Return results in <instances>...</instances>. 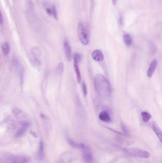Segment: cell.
I'll return each instance as SVG.
<instances>
[{"mask_svg":"<svg viewBox=\"0 0 162 163\" xmlns=\"http://www.w3.org/2000/svg\"><path fill=\"white\" fill-rule=\"evenodd\" d=\"M3 24V15H2V14H1V10H0V25H1V24Z\"/></svg>","mask_w":162,"mask_h":163,"instance_id":"27","label":"cell"},{"mask_svg":"<svg viewBox=\"0 0 162 163\" xmlns=\"http://www.w3.org/2000/svg\"><path fill=\"white\" fill-rule=\"evenodd\" d=\"M127 151L128 153L132 155L142 158H148L150 157V155L149 153L141 149L132 147L128 149Z\"/></svg>","mask_w":162,"mask_h":163,"instance_id":"5","label":"cell"},{"mask_svg":"<svg viewBox=\"0 0 162 163\" xmlns=\"http://www.w3.org/2000/svg\"><path fill=\"white\" fill-rule=\"evenodd\" d=\"M81 149L82 150L84 162L85 163H93V155L90 147L84 144Z\"/></svg>","mask_w":162,"mask_h":163,"instance_id":"4","label":"cell"},{"mask_svg":"<svg viewBox=\"0 0 162 163\" xmlns=\"http://www.w3.org/2000/svg\"><path fill=\"white\" fill-rule=\"evenodd\" d=\"M52 15L53 16H54L55 18L57 19L58 17H57V11H56V9L55 7L54 6H52Z\"/></svg>","mask_w":162,"mask_h":163,"instance_id":"22","label":"cell"},{"mask_svg":"<svg viewBox=\"0 0 162 163\" xmlns=\"http://www.w3.org/2000/svg\"><path fill=\"white\" fill-rule=\"evenodd\" d=\"M121 127L123 133H124L125 134H126V135H128L129 133H128V130L127 126H125L124 124H122Z\"/></svg>","mask_w":162,"mask_h":163,"instance_id":"23","label":"cell"},{"mask_svg":"<svg viewBox=\"0 0 162 163\" xmlns=\"http://www.w3.org/2000/svg\"><path fill=\"white\" fill-rule=\"evenodd\" d=\"M92 57L97 62H101L104 59V54L100 50H95L92 53Z\"/></svg>","mask_w":162,"mask_h":163,"instance_id":"9","label":"cell"},{"mask_svg":"<svg viewBox=\"0 0 162 163\" xmlns=\"http://www.w3.org/2000/svg\"><path fill=\"white\" fill-rule=\"evenodd\" d=\"M141 116L143 121L145 123L148 122L151 118V115L148 112L146 111L141 112Z\"/></svg>","mask_w":162,"mask_h":163,"instance_id":"16","label":"cell"},{"mask_svg":"<svg viewBox=\"0 0 162 163\" xmlns=\"http://www.w3.org/2000/svg\"><path fill=\"white\" fill-rule=\"evenodd\" d=\"M82 86V90H83V95L85 98H86L87 96V93H88L87 85L85 82H83Z\"/></svg>","mask_w":162,"mask_h":163,"instance_id":"21","label":"cell"},{"mask_svg":"<svg viewBox=\"0 0 162 163\" xmlns=\"http://www.w3.org/2000/svg\"><path fill=\"white\" fill-rule=\"evenodd\" d=\"M112 3H113L114 5L117 3V0H112Z\"/></svg>","mask_w":162,"mask_h":163,"instance_id":"29","label":"cell"},{"mask_svg":"<svg viewBox=\"0 0 162 163\" xmlns=\"http://www.w3.org/2000/svg\"><path fill=\"white\" fill-rule=\"evenodd\" d=\"M67 141L68 143H69L70 146L73 148H76L81 149L84 145V143H79L75 142L68 137H67Z\"/></svg>","mask_w":162,"mask_h":163,"instance_id":"13","label":"cell"},{"mask_svg":"<svg viewBox=\"0 0 162 163\" xmlns=\"http://www.w3.org/2000/svg\"><path fill=\"white\" fill-rule=\"evenodd\" d=\"M12 113L16 119L21 125L29 126L30 121L29 116L25 112L19 108H14L12 111Z\"/></svg>","mask_w":162,"mask_h":163,"instance_id":"3","label":"cell"},{"mask_svg":"<svg viewBox=\"0 0 162 163\" xmlns=\"http://www.w3.org/2000/svg\"><path fill=\"white\" fill-rule=\"evenodd\" d=\"M40 51L39 48H34L33 50H32V53L35 56H36V55H38L39 54H40Z\"/></svg>","mask_w":162,"mask_h":163,"instance_id":"25","label":"cell"},{"mask_svg":"<svg viewBox=\"0 0 162 163\" xmlns=\"http://www.w3.org/2000/svg\"><path fill=\"white\" fill-rule=\"evenodd\" d=\"M74 158V154L71 152H65L59 158V163H70Z\"/></svg>","mask_w":162,"mask_h":163,"instance_id":"6","label":"cell"},{"mask_svg":"<svg viewBox=\"0 0 162 163\" xmlns=\"http://www.w3.org/2000/svg\"><path fill=\"white\" fill-rule=\"evenodd\" d=\"M157 49L156 45L154 44H151L150 46V52L151 54H154L156 52Z\"/></svg>","mask_w":162,"mask_h":163,"instance_id":"20","label":"cell"},{"mask_svg":"<svg viewBox=\"0 0 162 163\" xmlns=\"http://www.w3.org/2000/svg\"><path fill=\"white\" fill-rule=\"evenodd\" d=\"M99 118L105 122H110L111 121L110 114L107 110H104L100 112L99 114Z\"/></svg>","mask_w":162,"mask_h":163,"instance_id":"8","label":"cell"},{"mask_svg":"<svg viewBox=\"0 0 162 163\" xmlns=\"http://www.w3.org/2000/svg\"><path fill=\"white\" fill-rule=\"evenodd\" d=\"M78 36L82 44L87 45L89 42V29L86 22H80L78 26Z\"/></svg>","mask_w":162,"mask_h":163,"instance_id":"2","label":"cell"},{"mask_svg":"<svg viewBox=\"0 0 162 163\" xmlns=\"http://www.w3.org/2000/svg\"><path fill=\"white\" fill-rule=\"evenodd\" d=\"M47 13L50 15H52V8H47L46 10Z\"/></svg>","mask_w":162,"mask_h":163,"instance_id":"26","label":"cell"},{"mask_svg":"<svg viewBox=\"0 0 162 163\" xmlns=\"http://www.w3.org/2000/svg\"><path fill=\"white\" fill-rule=\"evenodd\" d=\"M152 129H153V131H154V132L155 134H156L157 137H158V138H159L160 141L162 142V131H161L159 126V125H158V124H157V123L156 122H154H154H153L152 123Z\"/></svg>","mask_w":162,"mask_h":163,"instance_id":"10","label":"cell"},{"mask_svg":"<svg viewBox=\"0 0 162 163\" xmlns=\"http://www.w3.org/2000/svg\"><path fill=\"white\" fill-rule=\"evenodd\" d=\"M1 49L4 55H8L10 51V47L9 43L7 42H4L1 45Z\"/></svg>","mask_w":162,"mask_h":163,"instance_id":"18","label":"cell"},{"mask_svg":"<svg viewBox=\"0 0 162 163\" xmlns=\"http://www.w3.org/2000/svg\"><path fill=\"white\" fill-rule=\"evenodd\" d=\"M11 163H19L16 160V158H14V159H13V161Z\"/></svg>","mask_w":162,"mask_h":163,"instance_id":"28","label":"cell"},{"mask_svg":"<svg viewBox=\"0 0 162 163\" xmlns=\"http://www.w3.org/2000/svg\"><path fill=\"white\" fill-rule=\"evenodd\" d=\"M64 70V64L61 62L58 65L56 68V72L59 75H61L62 74Z\"/></svg>","mask_w":162,"mask_h":163,"instance_id":"19","label":"cell"},{"mask_svg":"<svg viewBox=\"0 0 162 163\" xmlns=\"http://www.w3.org/2000/svg\"><path fill=\"white\" fill-rule=\"evenodd\" d=\"M123 40L125 45L128 46H130L132 44V38L130 35L128 33L124 35L123 36Z\"/></svg>","mask_w":162,"mask_h":163,"instance_id":"17","label":"cell"},{"mask_svg":"<svg viewBox=\"0 0 162 163\" xmlns=\"http://www.w3.org/2000/svg\"><path fill=\"white\" fill-rule=\"evenodd\" d=\"M73 58H75V59L80 62L81 60V55L79 54H78V53H75V54H74V55H73Z\"/></svg>","mask_w":162,"mask_h":163,"instance_id":"24","label":"cell"},{"mask_svg":"<svg viewBox=\"0 0 162 163\" xmlns=\"http://www.w3.org/2000/svg\"><path fill=\"white\" fill-rule=\"evenodd\" d=\"M95 86L97 92L101 98H107L110 94V83L102 74H97L95 76Z\"/></svg>","mask_w":162,"mask_h":163,"instance_id":"1","label":"cell"},{"mask_svg":"<svg viewBox=\"0 0 162 163\" xmlns=\"http://www.w3.org/2000/svg\"><path fill=\"white\" fill-rule=\"evenodd\" d=\"M64 48L66 58L68 60L70 61L71 59V49L69 41L67 39L65 40L64 42Z\"/></svg>","mask_w":162,"mask_h":163,"instance_id":"7","label":"cell"},{"mask_svg":"<svg viewBox=\"0 0 162 163\" xmlns=\"http://www.w3.org/2000/svg\"><path fill=\"white\" fill-rule=\"evenodd\" d=\"M74 59V70L75 71L76 74L77 76V82L79 84L81 83V74L80 70H79V61L76 59L75 58Z\"/></svg>","mask_w":162,"mask_h":163,"instance_id":"12","label":"cell"},{"mask_svg":"<svg viewBox=\"0 0 162 163\" xmlns=\"http://www.w3.org/2000/svg\"><path fill=\"white\" fill-rule=\"evenodd\" d=\"M28 126L22 125L16 132V134H15V137H22L25 134V132L28 129Z\"/></svg>","mask_w":162,"mask_h":163,"instance_id":"15","label":"cell"},{"mask_svg":"<svg viewBox=\"0 0 162 163\" xmlns=\"http://www.w3.org/2000/svg\"><path fill=\"white\" fill-rule=\"evenodd\" d=\"M44 145L43 143L42 140H41L39 145V148L38 151L37 153V155L38 158L40 160L43 159L44 157Z\"/></svg>","mask_w":162,"mask_h":163,"instance_id":"14","label":"cell"},{"mask_svg":"<svg viewBox=\"0 0 162 163\" xmlns=\"http://www.w3.org/2000/svg\"><path fill=\"white\" fill-rule=\"evenodd\" d=\"M157 65V61L156 60H154L152 61L149 65V68L148 69V72H147V75L148 77L151 78L156 68Z\"/></svg>","mask_w":162,"mask_h":163,"instance_id":"11","label":"cell"}]
</instances>
